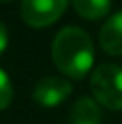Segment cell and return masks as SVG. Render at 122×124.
Listing matches in <instances>:
<instances>
[{
	"instance_id": "277c9868",
	"label": "cell",
	"mask_w": 122,
	"mask_h": 124,
	"mask_svg": "<svg viewBox=\"0 0 122 124\" xmlns=\"http://www.w3.org/2000/svg\"><path fill=\"white\" fill-rule=\"evenodd\" d=\"M72 93V85L61 78H43L36 83L32 97L40 106L54 108Z\"/></svg>"
},
{
	"instance_id": "7a4b0ae2",
	"label": "cell",
	"mask_w": 122,
	"mask_h": 124,
	"mask_svg": "<svg viewBox=\"0 0 122 124\" xmlns=\"http://www.w3.org/2000/svg\"><path fill=\"white\" fill-rule=\"evenodd\" d=\"M90 88L99 104L110 110H122V67L104 63L92 72Z\"/></svg>"
},
{
	"instance_id": "5b68a950",
	"label": "cell",
	"mask_w": 122,
	"mask_h": 124,
	"mask_svg": "<svg viewBox=\"0 0 122 124\" xmlns=\"http://www.w3.org/2000/svg\"><path fill=\"white\" fill-rule=\"evenodd\" d=\"M99 43L110 56H122V11L115 13L100 27Z\"/></svg>"
},
{
	"instance_id": "30bf717a",
	"label": "cell",
	"mask_w": 122,
	"mask_h": 124,
	"mask_svg": "<svg viewBox=\"0 0 122 124\" xmlns=\"http://www.w3.org/2000/svg\"><path fill=\"white\" fill-rule=\"evenodd\" d=\"M0 2H13V0H0Z\"/></svg>"
},
{
	"instance_id": "52a82bcc",
	"label": "cell",
	"mask_w": 122,
	"mask_h": 124,
	"mask_svg": "<svg viewBox=\"0 0 122 124\" xmlns=\"http://www.w3.org/2000/svg\"><path fill=\"white\" fill-rule=\"evenodd\" d=\"M75 13L86 20H100L110 13L111 0H72Z\"/></svg>"
},
{
	"instance_id": "9c48e42d",
	"label": "cell",
	"mask_w": 122,
	"mask_h": 124,
	"mask_svg": "<svg viewBox=\"0 0 122 124\" xmlns=\"http://www.w3.org/2000/svg\"><path fill=\"white\" fill-rule=\"evenodd\" d=\"M7 41H9V36H7V29H6V25L0 22V56H2V52L7 49Z\"/></svg>"
},
{
	"instance_id": "3957f363",
	"label": "cell",
	"mask_w": 122,
	"mask_h": 124,
	"mask_svg": "<svg viewBox=\"0 0 122 124\" xmlns=\"http://www.w3.org/2000/svg\"><path fill=\"white\" fill-rule=\"evenodd\" d=\"M68 0H22L20 15L27 25L43 29L52 25L63 16Z\"/></svg>"
},
{
	"instance_id": "6da1fadb",
	"label": "cell",
	"mask_w": 122,
	"mask_h": 124,
	"mask_svg": "<svg viewBox=\"0 0 122 124\" xmlns=\"http://www.w3.org/2000/svg\"><path fill=\"white\" fill-rule=\"evenodd\" d=\"M52 61L72 79H83L95 61L93 41L79 27H63L52 41Z\"/></svg>"
},
{
	"instance_id": "ba28073f",
	"label": "cell",
	"mask_w": 122,
	"mask_h": 124,
	"mask_svg": "<svg viewBox=\"0 0 122 124\" xmlns=\"http://www.w3.org/2000/svg\"><path fill=\"white\" fill-rule=\"evenodd\" d=\"M13 101V85L6 72L0 68V110H6Z\"/></svg>"
},
{
	"instance_id": "8992f818",
	"label": "cell",
	"mask_w": 122,
	"mask_h": 124,
	"mask_svg": "<svg viewBox=\"0 0 122 124\" xmlns=\"http://www.w3.org/2000/svg\"><path fill=\"white\" fill-rule=\"evenodd\" d=\"M100 108L92 97H81L74 102L70 110L68 124H100Z\"/></svg>"
}]
</instances>
